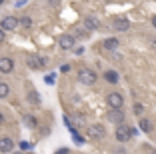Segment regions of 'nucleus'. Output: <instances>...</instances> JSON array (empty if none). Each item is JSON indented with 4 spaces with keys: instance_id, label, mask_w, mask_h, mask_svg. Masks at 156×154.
Masks as SVG:
<instances>
[{
    "instance_id": "nucleus-1",
    "label": "nucleus",
    "mask_w": 156,
    "mask_h": 154,
    "mask_svg": "<svg viewBox=\"0 0 156 154\" xmlns=\"http://www.w3.org/2000/svg\"><path fill=\"white\" fill-rule=\"evenodd\" d=\"M86 136L90 140H102L106 136V130L102 124H88L86 126Z\"/></svg>"
},
{
    "instance_id": "nucleus-2",
    "label": "nucleus",
    "mask_w": 156,
    "mask_h": 154,
    "mask_svg": "<svg viewBox=\"0 0 156 154\" xmlns=\"http://www.w3.org/2000/svg\"><path fill=\"white\" fill-rule=\"evenodd\" d=\"M78 80L82 82V84H86V86H92V84H96L98 76L94 70H90V68H82L80 72H78Z\"/></svg>"
},
{
    "instance_id": "nucleus-3",
    "label": "nucleus",
    "mask_w": 156,
    "mask_h": 154,
    "mask_svg": "<svg viewBox=\"0 0 156 154\" xmlns=\"http://www.w3.org/2000/svg\"><path fill=\"white\" fill-rule=\"evenodd\" d=\"M46 64H48V60H46L44 56H38V54L26 56V66H28V68H32V70H42Z\"/></svg>"
},
{
    "instance_id": "nucleus-4",
    "label": "nucleus",
    "mask_w": 156,
    "mask_h": 154,
    "mask_svg": "<svg viewBox=\"0 0 156 154\" xmlns=\"http://www.w3.org/2000/svg\"><path fill=\"white\" fill-rule=\"evenodd\" d=\"M114 136L118 142H128L132 136H130V126L128 124H116V130H114Z\"/></svg>"
},
{
    "instance_id": "nucleus-5",
    "label": "nucleus",
    "mask_w": 156,
    "mask_h": 154,
    "mask_svg": "<svg viewBox=\"0 0 156 154\" xmlns=\"http://www.w3.org/2000/svg\"><path fill=\"white\" fill-rule=\"evenodd\" d=\"M106 104L110 106V108H114V110L122 108V104H124L122 94H120V92H110V94L106 96Z\"/></svg>"
},
{
    "instance_id": "nucleus-6",
    "label": "nucleus",
    "mask_w": 156,
    "mask_h": 154,
    "mask_svg": "<svg viewBox=\"0 0 156 154\" xmlns=\"http://www.w3.org/2000/svg\"><path fill=\"white\" fill-rule=\"evenodd\" d=\"M16 26H18V18H16V16H4V18L0 20V28L4 32L16 30Z\"/></svg>"
},
{
    "instance_id": "nucleus-7",
    "label": "nucleus",
    "mask_w": 156,
    "mask_h": 154,
    "mask_svg": "<svg viewBox=\"0 0 156 154\" xmlns=\"http://www.w3.org/2000/svg\"><path fill=\"white\" fill-rule=\"evenodd\" d=\"M74 44H76V38H74L72 34H62V36L58 38V46L62 50H72Z\"/></svg>"
},
{
    "instance_id": "nucleus-8",
    "label": "nucleus",
    "mask_w": 156,
    "mask_h": 154,
    "mask_svg": "<svg viewBox=\"0 0 156 154\" xmlns=\"http://www.w3.org/2000/svg\"><path fill=\"white\" fill-rule=\"evenodd\" d=\"M14 70V60L10 56H2L0 58V74H10Z\"/></svg>"
},
{
    "instance_id": "nucleus-9",
    "label": "nucleus",
    "mask_w": 156,
    "mask_h": 154,
    "mask_svg": "<svg viewBox=\"0 0 156 154\" xmlns=\"http://www.w3.org/2000/svg\"><path fill=\"white\" fill-rule=\"evenodd\" d=\"M106 118H108L110 122H114V124H122L124 122V112H122V108H118V110L110 108L108 114H106Z\"/></svg>"
},
{
    "instance_id": "nucleus-10",
    "label": "nucleus",
    "mask_w": 156,
    "mask_h": 154,
    "mask_svg": "<svg viewBox=\"0 0 156 154\" xmlns=\"http://www.w3.org/2000/svg\"><path fill=\"white\" fill-rule=\"evenodd\" d=\"M26 98H28V104H30V106H34V108H40L42 98H40V94H38V92L34 90V88H30V90H28Z\"/></svg>"
},
{
    "instance_id": "nucleus-11",
    "label": "nucleus",
    "mask_w": 156,
    "mask_h": 154,
    "mask_svg": "<svg viewBox=\"0 0 156 154\" xmlns=\"http://www.w3.org/2000/svg\"><path fill=\"white\" fill-rule=\"evenodd\" d=\"M14 150V140L12 138H8V136H2L0 138V152L2 154H8Z\"/></svg>"
},
{
    "instance_id": "nucleus-12",
    "label": "nucleus",
    "mask_w": 156,
    "mask_h": 154,
    "mask_svg": "<svg viewBox=\"0 0 156 154\" xmlns=\"http://www.w3.org/2000/svg\"><path fill=\"white\" fill-rule=\"evenodd\" d=\"M84 30L86 32L98 30V20L94 18V16H86V18H84Z\"/></svg>"
},
{
    "instance_id": "nucleus-13",
    "label": "nucleus",
    "mask_w": 156,
    "mask_h": 154,
    "mask_svg": "<svg viewBox=\"0 0 156 154\" xmlns=\"http://www.w3.org/2000/svg\"><path fill=\"white\" fill-rule=\"evenodd\" d=\"M112 28H114V30L124 32V30H128V28H130V22H128L126 18H116L114 24H112Z\"/></svg>"
},
{
    "instance_id": "nucleus-14",
    "label": "nucleus",
    "mask_w": 156,
    "mask_h": 154,
    "mask_svg": "<svg viewBox=\"0 0 156 154\" xmlns=\"http://www.w3.org/2000/svg\"><path fill=\"white\" fill-rule=\"evenodd\" d=\"M102 46H104L106 50H112V52H114V50L120 46V40H118V38H106V40H104V44H102Z\"/></svg>"
},
{
    "instance_id": "nucleus-15",
    "label": "nucleus",
    "mask_w": 156,
    "mask_h": 154,
    "mask_svg": "<svg viewBox=\"0 0 156 154\" xmlns=\"http://www.w3.org/2000/svg\"><path fill=\"white\" fill-rule=\"evenodd\" d=\"M24 124H26L28 128H36L38 126V120H36V116H32V114H24Z\"/></svg>"
},
{
    "instance_id": "nucleus-16",
    "label": "nucleus",
    "mask_w": 156,
    "mask_h": 154,
    "mask_svg": "<svg viewBox=\"0 0 156 154\" xmlns=\"http://www.w3.org/2000/svg\"><path fill=\"white\" fill-rule=\"evenodd\" d=\"M104 78L110 82V84H116V82H118V74H116V70H108V72H104Z\"/></svg>"
},
{
    "instance_id": "nucleus-17",
    "label": "nucleus",
    "mask_w": 156,
    "mask_h": 154,
    "mask_svg": "<svg viewBox=\"0 0 156 154\" xmlns=\"http://www.w3.org/2000/svg\"><path fill=\"white\" fill-rule=\"evenodd\" d=\"M8 94H10V86L6 84V82H0V100L6 98Z\"/></svg>"
},
{
    "instance_id": "nucleus-18",
    "label": "nucleus",
    "mask_w": 156,
    "mask_h": 154,
    "mask_svg": "<svg viewBox=\"0 0 156 154\" xmlns=\"http://www.w3.org/2000/svg\"><path fill=\"white\" fill-rule=\"evenodd\" d=\"M18 24L24 26V28H30L32 26V18H30V16H22V18H18Z\"/></svg>"
},
{
    "instance_id": "nucleus-19",
    "label": "nucleus",
    "mask_w": 156,
    "mask_h": 154,
    "mask_svg": "<svg viewBox=\"0 0 156 154\" xmlns=\"http://www.w3.org/2000/svg\"><path fill=\"white\" fill-rule=\"evenodd\" d=\"M140 128H142L144 132H152V124H150V120H148V118H142V120H140Z\"/></svg>"
},
{
    "instance_id": "nucleus-20",
    "label": "nucleus",
    "mask_w": 156,
    "mask_h": 154,
    "mask_svg": "<svg viewBox=\"0 0 156 154\" xmlns=\"http://www.w3.org/2000/svg\"><path fill=\"white\" fill-rule=\"evenodd\" d=\"M18 146H20V150H30V148H32V146H30V142H26V140H22Z\"/></svg>"
},
{
    "instance_id": "nucleus-21",
    "label": "nucleus",
    "mask_w": 156,
    "mask_h": 154,
    "mask_svg": "<svg viewBox=\"0 0 156 154\" xmlns=\"http://www.w3.org/2000/svg\"><path fill=\"white\" fill-rule=\"evenodd\" d=\"M142 110H144L142 104H134V114H142Z\"/></svg>"
},
{
    "instance_id": "nucleus-22",
    "label": "nucleus",
    "mask_w": 156,
    "mask_h": 154,
    "mask_svg": "<svg viewBox=\"0 0 156 154\" xmlns=\"http://www.w3.org/2000/svg\"><path fill=\"white\" fill-rule=\"evenodd\" d=\"M54 154H70V150L68 148H60V150H56Z\"/></svg>"
},
{
    "instance_id": "nucleus-23",
    "label": "nucleus",
    "mask_w": 156,
    "mask_h": 154,
    "mask_svg": "<svg viewBox=\"0 0 156 154\" xmlns=\"http://www.w3.org/2000/svg\"><path fill=\"white\" fill-rule=\"evenodd\" d=\"M4 36H6V32L2 30V28H0V44H2V42H4Z\"/></svg>"
},
{
    "instance_id": "nucleus-24",
    "label": "nucleus",
    "mask_w": 156,
    "mask_h": 154,
    "mask_svg": "<svg viewBox=\"0 0 156 154\" xmlns=\"http://www.w3.org/2000/svg\"><path fill=\"white\" fill-rule=\"evenodd\" d=\"M116 154H126V150H124V148H118V150H116Z\"/></svg>"
},
{
    "instance_id": "nucleus-25",
    "label": "nucleus",
    "mask_w": 156,
    "mask_h": 154,
    "mask_svg": "<svg viewBox=\"0 0 156 154\" xmlns=\"http://www.w3.org/2000/svg\"><path fill=\"white\" fill-rule=\"evenodd\" d=\"M152 26L156 28V16H152Z\"/></svg>"
},
{
    "instance_id": "nucleus-26",
    "label": "nucleus",
    "mask_w": 156,
    "mask_h": 154,
    "mask_svg": "<svg viewBox=\"0 0 156 154\" xmlns=\"http://www.w3.org/2000/svg\"><path fill=\"white\" fill-rule=\"evenodd\" d=\"M2 122H4V114L0 112V124H2Z\"/></svg>"
},
{
    "instance_id": "nucleus-27",
    "label": "nucleus",
    "mask_w": 156,
    "mask_h": 154,
    "mask_svg": "<svg viewBox=\"0 0 156 154\" xmlns=\"http://www.w3.org/2000/svg\"><path fill=\"white\" fill-rule=\"evenodd\" d=\"M8 154H22V152H14V150H12V152H8Z\"/></svg>"
},
{
    "instance_id": "nucleus-28",
    "label": "nucleus",
    "mask_w": 156,
    "mask_h": 154,
    "mask_svg": "<svg viewBox=\"0 0 156 154\" xmlns=\"http://www.w3.org/2000/svg\"><path fill=\"white\" fill-rule=\"evenodd\" d=\"M2 4H4V0H0V6H2Z\"/></svg>"
},
{
    "instance_id": "nucleus-29",
    "label": "nucleus",
    "mask_w": 156,
    "mask_h": 154,
    "mask_svg": "<svg viewBox=\"0 0 156 154\" xmlns=\"http://www.w3.org/2000/svg\"><path fill=\"white\" fill-rule=\"evenodd\" d=\"M28 154H32V152H28Z\"/></svg>"
}]
</instances>
